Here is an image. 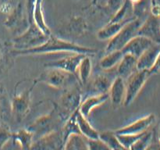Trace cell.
Wrapping results in <instances>:
<instances>
[{
  "mask_svg": "<svg viewBox=\"0 0 160 150\" xmlns=\"http://www.w3.org/2000/svg\"><path fill=\"white\" fill-rule=\"evenodd\" d=\"M155 121H156V116L153 113H150L123 128L114 130L113 131L116 134H142L149 130Z\"/></svg>",
  "mask_w": 160,
  "mask_h": 150,
  "instance_id": "11",
  "label": "cell"
},
{
  "mask_svg": "<svg viewBox=\"0 0 160 150\" xmlns=\"http://www.w3.org/2000/svg\"><path fill=\"white\" fill-rule=\"evenodd\" d=\"M159 71H160V50L159 53H158V56L157 57H156V61H155L154 65H153L152 67L149 70V73L150 74L152 75V74H155V73H159Z\"/></svg>",
  "mask_w": 160,
  "mask_h": 150,
  "instance_id": "34",
  "label": "cell"
},
{
  "mask_svg": "<svg viewBox=\"0 0 160 150\" xmlns=\"http://www.w3.org/2000/svg\"><path fill=\"white\" fill-rule=\"evenodd\" d=\"M145 150H160V142L158 139H155L153 136L152 140Z\"/></svg>",
  "mask_w": 160,
  "mask_h": 150,
  "instance_id": "35",
  "label": "cell"
},
{
  "mask_svg": "<svg viewBox=\"0 0 160 150\" xmlns=\"http://www.w3.org/2000/svg\"><path fill=\"white\" fill-rule=\"evenodd\" d=\"M160 50V44L155 43L145 50L137 61V70H148L154 65L155 61Z\"/></svg>",
  "mask_w": 160,
  "mask_h": 150,
  "instance_id": "16",
  "label": "cell"
},
{
  "mask_svg": "<svg viewBox=\"0 0 160 150\" xmlns=\"http://www.w3.org/2000/svg\"><path fill=\"white\" fill-rule=\"evenodd\" d=\"M107 100H109V93L94 94L81 102L79 110L83 115L88 117L94 109L104 104Z\"/></svg>",
  "mask_w": 160,
  "mask_h": 150,
  "instance_id": "15",
  "label": "cell"
},
{
  "mask_svg": "<svg viewBox=\"0 0 160 150\" xmlns=\"http://www.w3.org/2000/svg\"><path fill=\"white\" fill-rule=\"evenodd\" d=\"M138 59L130 54H124L120 63L117 65V74L123 79H127L137 70Z\"/></svg>",
  "mask_w": 160,
  "mask_h": 150,
  "instance_id": "18",
  "label": "cell"
},
{
  "mask_svg": "<svg viewBox=\"0 0 160 150\" xmlns=\"http://www.w3.org/2000/svg\"><path fill=\"white\" fill-rule=\"evenodd\" d=\"M130 1L131 2V3H132L133 6H134H134H138V5H139V4H141V3L142 2V1H143V0H130Z\"/></svg>",
  "mask_w": 160,
  "mask_h": 150,
  "instance_id": "36",
  "label": "cell"
},
{
  "mask_svg": "<svg viewBox=\"0 0 160 150\" xmlns=\"http://www.w3.org/2000/svg\"><path fill=\"white\" fill-rule=\"evenodd\" d=\"M131 20H126V21L119 22V23H109V22L107 24L105 25L102 28H101L97 32V38H98V39H99L101 41L110 40L111 38H112L120 31V30L127 23H128Z\"/></svg>",
  "mask_w": 160,
  "mask_h": 150,
  "instance_id": "23",
  "label": "cell"
},
{
  "mask_svg": "<svg viewBox=\"0 0 160 150\" xmlns=\"http://www.w3.org/2000/svg\"><path fill=\"white\" fill-rule=\"evenodd\" d=\"M65 122L66 120L59 113L56 104L53 103L49 112L38 117L27 128L32 133L34 141L48 133L61 129Z\"/></svg>",
  "mask_w": 160,
  "mask_h": 150,
  "instance_id": "2",
  "label": "cell"
},
{
  "mask_svg": "<svg viewBox=\"0 0 160 150\" xmlns=\"http://www.w3.org/2000/svg\"><path fill=\"white\" fill-rule=\"evenodd\" d=\"M88 142L89 150H112L99 138L97 139H88Z\"/></svg>",
  "mask_w": 160,
  "mask_h": 150,
  "instance_id": "32",
  "label": "cell"
},
{
  "mask_svg": "<svg viewBox=\"0 0 160 150\" xmlns=\"http://www.w3.org/2000/svg\"><path fill=\"white\" fill-rule=\"evenodd\" d=\"M150 12H151V15L152 17H156V18H160V4L159 3L155 2L152 1L151 5V8H150Z\"/></svg>",
  "mask_w": 160,
  "mask_h": 150,
  "instance_id": "33",
  "label": "cell"
},
{
  "mask_svg": "<svg viewBox=\"0 0 160 150\" xmlns=\"http://www.w3.org/2000/svg\"><path fill=\"white\" fill-rule=\"evenodd\" d=\"M65 142L62 129H59L34 140L31 150H63Z\"/></svg>",
  "mask_w": 160,
  "mask_h": 150,
  "instance_id": "9",
  "label": "cell"
},
{
  "mask_svg": "<svg viewBox=\"0 0 160 150\" xmlns=\"http://www.w3.org/2000/svg\"><path fill=\"white\" fill-rule=\"evenodd\" d=\"M142 23V21L139 17H135L127 23L112 38L109 40L106 48V52L123 49L129 41L137 35L138 31Z\"/></svg>",
  "mask_w": 160,
  "mask_h": 150,
  "instance_id": "5",
  "label": "cell"
},
{
  "mask_svg": "<svg viewBox=\"0 0 160 150\" xmlns=\"http://www.w3.org/2000/svg\"><path fill=\"white\" fill-rule=\"evenodd\" d=\"M82 102V89L80 83L65 89L58 102H55L62 118L67 120L72 114L79 109Z\"/></svg>",
  "mask_w": 160,
  "mask_h": 150,
  "instance_id": "4",
  "label": "cell"
},
{
  "mask_svg": "<svg viewBox=\"0 0 160 150\" xmlns=\"http://www.w3.org/2000/svg\"><path fill=\"white\" fill-rule=\"evenodd\" d=\"M153 1H154L155 2H156V3H159V4H160V0H153Z\"/></svg>",
  "mask_w": 160,
  "mask_h": 150,
  "instance_id": "39",
  "label": "cell"
},
{
  "mask_svg": "<svg viewBox=\"0 0 160 150\" xmlns=\"http://www.w3.org/2000/svg\"><path fill=\"white\" fill-rule=\"evenodd\" d=\"M113 150H128V149H126V148H115V149Z\"/></svg>",
  "mask_w": 160,
  "mask_h": 150,
  "instance_id": "38",
  "label": "cell"
},
{
  "mask_svg": "<svg viewBox=\"0 0 160 150\" xmlns=\"http://www.w3.org/2000/svg\"><path fill=\"white\" fill-rule=\"evenodd\" d=\"M137 35L143 36L152 41L153 42L160 44V23L158 18L150 15L144 22L138 31Z\"/></svg>",
  "mask_w": 160,
  "mask_h": 150,
  "instance_id": "12",
  "label": "cell"
},
{
  "mask_svg": "<svg viewBox=\"0 0 160 150\" xmlns=\"http://www.w3.org/2000/svg\"><path fill=\"white\" fill-rule=\"evenodd\" d=\"M37 79L33 81L32 85L20 93H16L10 104V111L14 120L18 123L23 121L31 110V93L38 84Z\"/></svg>",
  "mask_w": 160,
  "mask_h": 150,
  "instance_id": "7",
  "label": "cell"
},
{
  "mask_svg": "<svg viewBox=\"0 0 160 150\" xmlns=\"http://www.w3.org/2000/svg\"><path fill=\"white\" fill-rule=\"evenodd\" d=\"M48 38V36L42 33L34 23H30L23 32L12 40V43L15 50H24L39 46Z\"/></svg>",
  "mask_w": 160,
  "mask_h": 150,
  "instance_id": "6",
  "label": "cell"
},
{
  "mask_svg": "<svg viewBox=\"0 0 160 150\" xmlns=\"http://www.w3.org/2000/svg\"><path fill=\"white\" fill-rule=\"evenodd\" d=\"M42 2H43V0H37L36 1L34 8H33L31 23H34L45 35L50 36L52 33L51 30H50V28L47 25L45 17H44Z\"/></svg>",
  "mask_w": 160,
  "mask_h": 150,
  "instance_id": "17",
  "label": "cell"
},
{
  "mask_svg": "<svg viewBox=\"0 0 160 150\" xmlns=\"http://www.w3.org/2000/svg\"><path fill=\"white\" fill-rule=\"evenodd\" d=\"M99 138L106 142L112 150L115 148H125L120 144V141L117 138V134L114 133L113 131H105L101 133L99 132Z\"/></svg>",
  "mask_w": 160,
  "mask_h": 150,
  "instance_id": "28",
  "label": "cell"
},
{
  "mask_svg": "<svg viewBox=\"0 0 160 150\" xmlns=\"http://www.w3.org/2000/svg\"><path fill=\"white\" fill-rule=\"evenodd\" d=\"M155 44L152 41L143 36L136 35L129 41L128 44L122 49L123 54H130L138 58L148 49L150 46Z\"/></svg>",
  "mask_w": 160,
  "mask_h": 150,
  "instance_id": "13",
  "label": "cell"
},
{
  "mask_svg": "<svg viewBox=\"0 0 160 150\" xmlns=\"http://www.w3.org/2000/svg\"><path fill=\"white\" fill-rule=\"evenodd\" d=\"M123 55L124 54L122 50H116V51L107 52V54L100 60L99 67L105 70H111L117 67V65L121 61Z\"/></svg>",
  "mask_w": 160,
  "mask_h": 150,
  "instance_id": "25",
  "label": "cell"
},
{
  "mask_svg": "<svg viewBox=\"0 0 160 150\" xmlns=\"http://www.w3.org/2000/svg\"><path fill=\"white\" fill-rule=\"evenodd\" d=\"M157 139L158 141L160 142V124L159 126V130H158V135H157Z\"/></svg>",
  "mask_w": 160,
  "mask_h": 150,
  "instance_id": "37",
  "label": "cell"
},
{
  "mask_svg": "<svg viewBox=\"0 0 160 150\" xmlns=\"http://www.w3.org/2000/svg\"><path fill=\"white\" fill-rule=\"evenodd\" d=\"M2 58V53H1V50H0V59H1Z\"/></svg>",
  "mask_w": 160,
  "mask_h": 150,
  "instance_id": "40",
  "label": "cell"
},
{
  "mask_svg": "<svg viewBox=\"0 0 160 150\" xmlns=\"http://www.w3.org/2000/svg\"><path fill=\"white\" fill-rule=\"evenodd\" d=\"M67 52L81 53L86 55H93L97 52L96 48L82 46L70 41L54 36L52 34L48 36V39L41 45L32 48L24 50H14L13 54L17 56H28V55H40L48 53Z\"/></svg>",
  "mask_w": 160,
  "mask_h": 150,
  "instance_id": "1",
  "label": "cell"
},
{
  "mask_svg": "<svg viewBox=\"0 0 160 150\" xmlns=\"http://www.w3.org/2000/svg\"><path fill=\"white\" fill-rule=\"evenodd\" d=\"M85 55L86 54H81V53H70V55L65 57L46 62L45 64V68L52 67V68L60 69L69 73L77 74L78 65Z\"/></svg>",
  "mask_w": 160,
  "mask_h": 150,
  "instance_id": "10",
  "label": "cell"
},
{
  "mask_svg": "<svg viewBox=\"0 0 160 150\" xmlns=\"http://www.w3.org/2000/svg\"><path fill=\"white\" fill-rule=\"evenodd\" d=\"M92 71V62L89 55H85L80 62L77 70V76L81 86L86 85L89 81Z\"/></svg>",
  "mask_w": 160,
  "mask_h": 150,
  "instance_id": "21",
  "label": "cell"
},
{
  "mask_svg": "<svg viewBox=\"0 0 160 150\" xmlns=\"http://www.w3.org/2000/svg\"><path fill=\"white\" fill-rule=\"evenodd\" d=\"M145 133V132H144ZM117 134V138L120 141V144L124 147L126 149L129 150L130 148L134 145V142L144 134Z\"/></svg>",
  "mask_w": 160,
  "mask_h": 150,
  "instance_id": "30",
  "label": "cell"
},
{
  "mask_svg": "<svg viewBox=\"0 0 160 150\" xmlns=\"http://www.w3.org/2000/svg\"><path fill=\"white\" fill-rule=\"evenodd\" d=\"M63 150H89L88 138L81 134H72L66 139Z\"/></svg>",
  "mask_w": 160,
  "mask_h": 150,
  "instance_id": "24",
  "label": "cell"
},
{
  "mask_svg": "<svg viewBox=\"0 0 160 150\" xmlns=\"http://www.w3.org/2000/svg\"><path fill=\"white\" fill-rule=\"evenodd\" d=\"M36 79L56 89H67L79 83L77 74L52 67H47Z\"/></svg>",
  "mask_w": 160,
  "mask_h": 150,
  "instance_id": "3",
  "label": "cell"
},
{
  "mask_svg": "<svg viewBox=\"0 0 160 150\" xmlns=\"http://www.w3.org/2000/svg\"><path fill=\"white\" fill-rule=\"evenodd\" d=\"M150 76L148 70H137L125 79L126 95L123 106H130L135 100Z\"/></svg>",
  "mask_w": 160,
  "mask_h": 150,
  "instance_id": "8",
  "label": "cell"
},
{
  "mask_svg": "<svg viewBox=\"0 0 160 150\" xmlns=\"http://www.w3.org/2000/svg\"><path fill=\"white\" fill-rule=\"evenodd\" d=\"M134 11V6L131 2L130 0H125L123 4L115 12L109 23H119V22L132 20L134 17H137L135 16H132Z\"/></svg>",
  "mask_w": 160,
  "mask_h": 150,
  "instance_id": "22",
  "label": "cell"
},
{
  "mask_svg": "<svg viewBox=\"0 0 160 150\" xmlns=\"http://www.w3.org/2000/svg\"><path fill=\"white\" fill-rule=\"evenodd\" d=\"M12 132L6 125H0V150L12 139Z\"/></svg>",
  "mask_w": 160,
  "mask_h": 150,
  "instance_id": "31",
  "label": "cell"
},
{
  "mask_svg": "<svg viewBox=\"0 0 160 150\" xmlns=\"http://www.w3.org/2000/svg\"><path fill=\"white\" fill-rule=\"evenodd\" d=\"M77 110V111H78ZM76 112H73L64 123L63 126L62 127V131L63 133V135L65 139H67L70 134H81L78 128V123L76 120Z\"/></svg>",
  "mask_w": 160,
  "mask_h": 150,
  "instance_id": "27",
  "label": "cell"
},
{
  "mask_svg": "<svg viewBox=\"0 0 160 150\" xmlns=\"http://www.w3.org/2000/svg\"><path fill=\"white\" fill-rule=\"evenodd\" d=\"M112 81L106 75L98 74L90 84V88L95 94L108 93Z\"/></svg>",
  "mask_w": 160,
  "mask_h": 150,
  "instance_id": "26",
  "label": "cell"
},
{
  "mask_svg": "<svg viewBox=\"0 0 160 150\" xmlns=\"http://www.w3.org/2000/svg\"><path fill=\"white\" fill-rule=\"evenodd\" d=\"M12 140L13 143L18 145L22 150H31L34 138L32 133L28 128H24L12 132Z\"/></svg>",
  "mask_w": 160,
  "mask_h": 150,
  "instance_id": "20",
  "label": "cell"
},
{
  "mask_svg": "<svg viewBox=\"0 0 160 150\" xmlns=\"http://www.w3.org/2000/svg\"><path fill=\"white\" fill-rule=\"evenodd\" d=\"M108 93L109 99H110L112 106L117 108L123 105L126 95L125 80L120 76L116 77L112 80Z\"/></svg>",
  "mask_w": 160,
  "mask_h": 150,
  "instance_id": "14",
  "label": "cell"
},
{
  "mask_svg": "<svg viewBox=\"0 0 160 150\" xmlns=\"http://www.w3.org/2000/svg\"><path fill=\"white\" fill-rule=\"evenodd\" d=\"M153 136H154L153 131L148 130L134 142L129 150H145L152 142Z\"/></svg>",
  "mask_w": 160,
  "mask_h": 150,
  "instance_id": "29",
  "label": "cell"
},
{
  "mask_svg": "<svg viewBox=\"0 0 160 150\" xmlns=\"http://www.w3.org/2000/svg\"><path fill=\"white\" fill-rule=\"evenodd\" d=\"M76 120L81 134L88 139H97L99 138V132L91 124L88 117L83 115L78 109L76 112Z\"/></svg>",
  "mask_w": 160,
  "mask_h": 150,
  "instance_id": "19",
  "label": "cell"
}]
</instances>
